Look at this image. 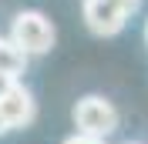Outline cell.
Here are the masks:
<instances>
[{"label": "cell", "instance_id": "1", "mask_svg": "<svg viewBox=\"0 0 148 144\" xmlns=\"http://www.w3.org/2000/svg\"><path fill=\"white\" fill-rule=\"evenodd\" d=\"M54 24L40 10H20L10 24V40L24 50L27 57H40L54 47Z\"/></svg>", "mask_w": 148, "mask_h": 144}, {"label": "cell", "instance_id": "2", "mask_svg": "<svg viewBox=\"0 0 148 144\" xmlns=\"http://www.w3.org/2000/svg\"><path fill=\"white\" fill-rule=\"evenodd\" d=\"M74 124H77V134H88V137H104L118 127V111L111 107V101L98 97V94H88L74 104Z\"/></svg>", "mask_w": 148, "mask_h": 144}, {"label": "cell", "instance_id": "3", "mask_svg": "<svg viewBox=\"0 0 148 144\" xmlns=\"http://www.w3.org/2000/svg\"><path fill=\"white\" fill-rule=\"evenodd\" d=\"M84 24H88V30L98 37H114L121 27H125V20H128V14H125V7H118L114 0H84Z\"/></svg>", "mask_w": 148, "mask_h": 144}, {"label": "cell", "instance_id": "4", "mask_svg": "<svg viewBox=\"0 0 148 144\" xmlns=\"http://www.w3.org/2000/svg\"><path fill=\"white\" fill-rule=\"evenodd\" d=\"M0 117H3L7 131H14V127H27L30 121L37 117V101H34V94H30L24 84H14V87L0 97Z\"/></svg>", "mask_w": 148, "mask_h": 144}, {"label": "cell", "instance_id": "5", "mask_svg": "<svg viewBox=\"0 0 148 144\" xmlns=\"http://www.w3.org/2000/svg\"><path fill=\"white\" fill-rule=\"evenodd\" d=\"M27 60L30 57L24 54L10 37H0V74H3V77H14V81H17L20 74L27 71Z\"/></svg>", "mask_w": 148, "mask_h": 144}, {"label": "cell", "instance_id": "6", "mask_svg": "<svg viewBox=\"0 0 148 144\" xmlns=\"http://www.w3.org/2000/svg\"><path fill=\"white\" fill-rule=\"evenodd\" d=\"M64 144H104V141H98V137H88V134H71Z\"/></svg>", "mask_w": 148, "mask_h": 144}, {"label": "cell", "instance_id": "7", "mask_svg": "<svg viewBox=\"0 0 148 144\" xmlns=\"http://www.w3.org/2000/svg\"><path fill=\"white\" fill-rule=\"evenodd\" d=\"M114 3H118V7H125V14L131 17V14L138 10V3H141V0H114Z\"/></svg>", "mask_w": 148, "mask_h": 144}, {"label": "cell", "instance_id": "8", "mask_svg": "<svg viewBox=\"0 0 148 144\" xmlns=\"http://www.w3.org/2000/svg\"><path fill=\"white\" fill-rule=\"evenodd\" d=\"M14 84H17L14 77H3V74H0V97H3V94H7V90L14 87Z\"/></svg>", "mask_w": 148, "mask_h": 144}, {"label": "cell", "instance_id": "9", "mask_svg": "<svg viewBox=\"0 0 148 144\" xmlns=\"http://www.w3.org/2000/svg\"><path fill=\"white\" fill-rule=\"evenodd\" d=\"M145 37H148V27H145Z\"/></svg>", "mask_w": 148, "mask_h": 144}]
</instances>
